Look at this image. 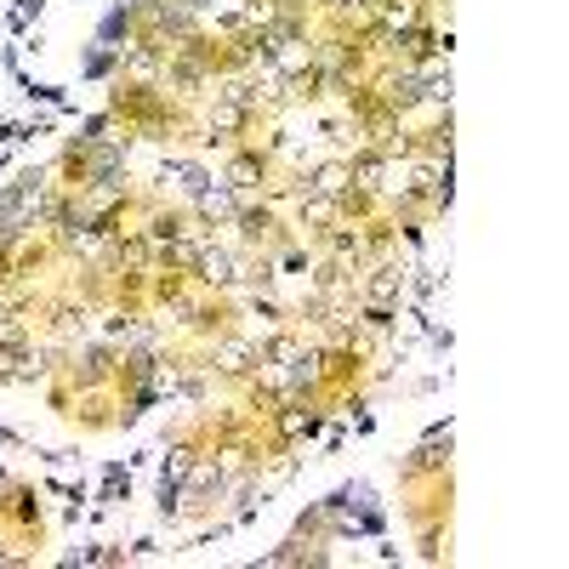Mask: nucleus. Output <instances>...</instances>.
Wrapping results in <instances>:
<instances>
[{"label":"nucleus","mask_w":569,"mask_h":569,"mask_svg":"<svg viewBox=\"0 0 569 569\" xmlns=\"http://www.w3.org/2000/svg\"><path fill=\"white\" fill-rule=\"evenodd\" d=\"M222 182L233 188V194H257V188L268 182V154H262V149H240V154L228 160Z\"/></svg>","instance_id":"nucleus-2"},{"label":"nucleus","mask_w":569,"mask_h":569,"mask_svg":"<svg viewBox=\"0 0 569 569\" xmlns=\"http://www.w3.org/2000/svg\"><path fill=\"white\" fill-rule=\"evenodd\" d=\"M177 7H194V12H200V7H206V0H177Z\"/></svg>","instance_id":"nucleus-10"},{"label":"nucleus","mask_w":569,"mask_h":569,"mask_svg":"<svg viewBox=\"0 0 569 569\" xmlns=\"http://www.w3.org/2000/svg\"><path fill=\"white\" fill-rule=\"evenodd\" d=\"M246 126H251V109L217 98V103H211V114H206V142H233Z\"/></svg>","instance_id":"nucleus-4"},{"label":"nucleus","mask_w":569,"mask_h":569,"mask_svg":"<svg viewBox=\"0 0 569 569\" xmlns=\"http://www.w3.org/2000/svg\"><path fill=\"white\" fill-rule=\"evenodd\" d=\"M302 188H313V194H330V200H342L348 188H353V177H348V160H325V166H313Z\"/></svg>","instance_id":"nucleus-8"},{"label":"nucleus","mask_w":569,"mask_h":569,"mask_svg":"<svg viewBox=\"0 0 569 569\" xmlns=\"http://www.w3.org/2000/svg\"><path fill=\"white\" fill-rule=\"evenodd\" d=\"M194 279H200V284H217V291H228V284H233V257H228L217 240H206V251H200V262H194Z\"/></svg>","instance_id":"nucleus-6"},{"label":"nucleus","mask_w":569,"mask_h":569,"mask_svg":"<svg viewBox=\"0 0 569 569\" xmlns=\"http://www.w3.org/2000/svg\"><path fill=\"white\" fill-rule=\"evenodd\" d=\"M297 217L308 233H330L342 217V200H330V194H313V188H302V200H297Z\"/></svg>","instance_id":"nucleus-5"},{"label":"nucleus","mask_w":569,"mask_h":569,"mask_svg":"<svg viewBox=\"0 0 569 569\" xmlns=\"http://www.w3.org/2000/svg\"><path fill=\"white\" fill-rule=\"evenodd\" d=\"M211 365H217L222 376H251V370L262 365V353H257V342H217Z\"/></svg>","instance_id":"nucleus-7"},{"label":"nucleus","mask_w":569,"mask_h":569,"mask_svg":"<svg viewBox=\"0 0 569 569\" xmlns=\"http://www.w3.org/2000/svg\"><path fill=\"white\" fill-rule=\"evenodd\" d=\"M233 211H240V194L217 177V182H206V188H194V217L200 222H233Z\"/></svg>","instance_id":"nucleus-3"},{"label":"nucleus","mask_w":569,"mask_h":569,"mask_svg":"<svg viewBox=\"0 0 569 569\" xmlns=\"http://www.w3.org/2000/svg\"><path fill=\"white\" fill-rule=\"evenodd\" d=\"M439 445H450V433H433V439H427L405 472H439V467H450V456H439Z\"/></svg>","instance_id":"nucleus-9"},{"label":"nucleus","mask_w":569,"mask_h":569,"mask_svg":"<svg viewBox=\"0 0 569 569\" xmlns=\"http://www.w3.org/2000/svg\"><path fill=\"white\" fill-rule=\"evenodd\" d=\"M273 433H279V445H302V439H313V433H319V410H308L302 399H284V405L273 410Z\"/></svg>","instance_id":"nucleus-1"}]
</instances>
